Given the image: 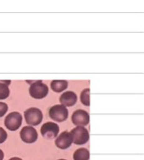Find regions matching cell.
Masks as SVG:
<instances>
[{"mask_svg":"<svg viewBox=\"0 0 144 160\" xmlns=\"http://www.w3.org/2000/svg\"><path fill=\"white\" fill-rule=\"evenodd\" d=\"M49 94V87L41 81H37L31 83L29 87V95L35 99H42Z\"/></svg>","mask_w":144,"mask_h":160,"instance_id":"obj_1","label":"cell"},{"mask_svg":"<svg viewBox=\"0 0 144 160\" xmlns=\"http://www.w3.org/2000/svg\"><path fill=\"white\" fill-rule=\"evenodd\" d=\"M24 119H25V122L29 126L35 127L41 123L43 119V114H42V112L38 108L32 107V108H28L27 110H25Z\"/></svg>","mask_w":144,"mask_h":160,"instance_id":"obj_2","label":"cell"},{"mask_svg":"<svg viewBox=\"0 0 144 160\" xmlns=\"http://www.w3.org/2000/svg\"><path fill=\"white\" fill-rule=\"evenodd\" d=\"M72 142L76 145H83L89 141V131L84 127H76L70 131Z\"/></svg>","mask_w":144,"mask_h":160,"instance_id":"obj_3","label":"cell"},{"mask_svg":"<svg viewBox=\"0 0 144 160\" xmlns=\"http://www.w3.org/2000/svg\"><path fill=\"white\" fill-rule=\"evenodd\" d=\"M49 116L55 122H64L68 117V111L67 107L57 104L52 106L49 111Z\"/></svg>","mask_w":144,"mask_h":160,"instance_id":"obj_4","label":"cell"},{"mask_svg":"<svg viewBox=\"0 0 144 160\" xmlns=\"http://www.w3.org/2000/svg\"><path fill=\"white\" fill-rule=\"evenodd\" d=\"M22 122V114L20 112H12L8 115L6 116L4 124H5V127L8 130L15 131L21 127Z\"/></svg>","mask_w":144,"mask_h":160,"instance_id":"obj_5","label":"cell"},{"mask_svg":"<svg viewBox=\"0 0 144 160\" xmlns=\"http://www.w3.org/2000/svg\"><path fill=\"white\" fill-rule=\"evenodd\" d=\"M71 121L76 127H85L90 122V116L86 111L80 109L72 113Z\"/></svg>","mask_w":144,"mask_h":160,"instance_id":"obj_6","label":"cell"},{"mask_svg":"<svg viewBox=\"0 0 144 160\" xmlns=\"http://www.w3.org/2000/svg\"><path fill=\"white\" fill-rule=\"evenodd\" d=\"M40 133L45 139H54L59 133V127L56 123L47 122L42 125L40 128Z\"/></svg>","mask_w":144,"mask_h":160,"instance_id":"obj_7","label":"cell"},{"mask_svg":"<svg viewBox=\"0 0 144 160\" xmlns=\"http://www.w3.org/2000/svg\"><path fill=\"white\" fill-rule=\"evenodd\" d=\"M20 137L23 142L33 143L37 140L38 134L33 127L27 126V127H24L22 128V130L20 131Z\"/></svg>","mask_w":144,"mask_h":160,"instance_id":"obj_8","label":"cell"},{"mask_svg":"<svg viewBox=\"0 0 144 160\" xmlns=\"http://www.w3.org/2000/svg\"><path fill=\"white\" fill-rule=\"evenodd\" d=\"M72 144V137L70 132L68 131H64L62 132L58 137H56L55 140V145L57 148L66 150L69 148Z\"/></svg>","mask_w":144,"mask_h":160,"instance_id":"obj_9","label":"cell"},{"mask_svg":"<svg viewBox=\"0 0 144 160\" xmlns=\"http://www.w3.org/2000/svg\"><path fill=\"white\" fill-rule=\"evenodd\" d=\"M77 100H78L77 94L74 93L73 91H67V92L63 93L59 98L61 105H63L65 107L74 106L77 103Z\"/></svg>","mask_w":144,"mask_h":160,"instance_id":"obj_10","label":"cell"},{"mask_svg":"<svg viewBox=\"0 0 144 160\" xmlns=\"http://www.w3.org/2000/svg\"><path fill=\"white\" fill-rule=\"evenodd\" d=\"M68 86L67 81L65 80H54L51 82V88L55 93H61L65 91Z\"/></svg>","mask_w":144,"mask_h":160,"instance_id":"obj_11","label":"cell"},{"mask_svg":"<svg viewBox=\"0 0 144 160\" xmlns=\"http://www.w3.org/2000/svg\"><path fill=\"white\" fill-rule=\"evenodd\" d=\"M90 153L86 148H79L75 151L73 155L74 160H89Z\"/></svg>","mask_w":144,"mask_h":160,"instance_id":"obj_12","label":"cell"},{"mask_svg":"<svg viewBox=\"0 0 144 160\" xmlns=\"http://www.w3.org/2000/svg\"><path fill=\"white\" fill-rule=\"evenodd\" d=\"M10 83V81H5L0 82V100H4L9 97L10 91L8 84Z\"/></svg>","mask_w":144,"mask_h":160,"instance_id":"obj_13","label":"cell"},{"mask_svg":"<svg viewBox=\"0 0 144 160\" xmlns=\"http://www.w3.org/2000/svg\"><path fill=\"white\" fill-rule=\"evenodd\" d=\"M81 102L84 105L89 107L90 106V89L85 88L81 93Z\"/></svg>","mask_w":144,"mask_h":160,"instance_id":"obj_14","label":"cell"},{"mask_svg":"<svg viewBox=\"0 0 144 160\" xmlns=\"http://www.w3.org/2000/svg\"><path fill=\"white\" fill-rule=\"evenodd\" d=\"M7 110H8L7 104H6L5 102L0 101V117L4 116V115L7 113Z\"/></svg>","mask_w":144,"mask_h":160,"instance_id":"obj_15","label":"cell"},{"mask_svg":"<svg viewBox=\"0 0 144 160\" xmlns=\"http://www.w3.org/2000/svg\"><path fill=\"white\" fill-rule=\"evenodd\" d=\"M7 134L6 130L0 127V144L3 143L7 140Z\"/></svg>","mask_w":144,"mask_h":160,"instance_id":"obj_16","label":"cell"},{"mask_svg":"<svg viewBox=\"0 0 144 160\" xmlns=\"http://www.w3.org/2000/svg\"><path fill=\"white\" fill-rule=\"evenodd\" d=\"M3 159H4V153H3V151L0 149V160Z\"/></svg>","mask_w":144,"mask_h":160,"instance_id":"obj_17","label":"cell"},{"mask_svg":"<svg viewBox=\"0 0 144 160\" xmlns=\"http://www.w3.org/2000/svg\"><path fill=\"white\" fill-rule=\"evenodd\" d=\"M9 160H22V158H10Z\"/></svg>","mask_w":144,"mask_h":160,"instance_id":"obj_18","label":"cell"},{"mask_svg":"<svg viewBox=\"0 0 144 160\" xmlns=\"http://www.w3.org/2000/svg\"><path fill=\"white\" fill-rule=\"evenodd\" d=\"M58 160H67V159H58Z\"/></svg>","mask_w":144,"mask_h":160,"instance_id":"obj_19","label":"cell"}]
</instances>
